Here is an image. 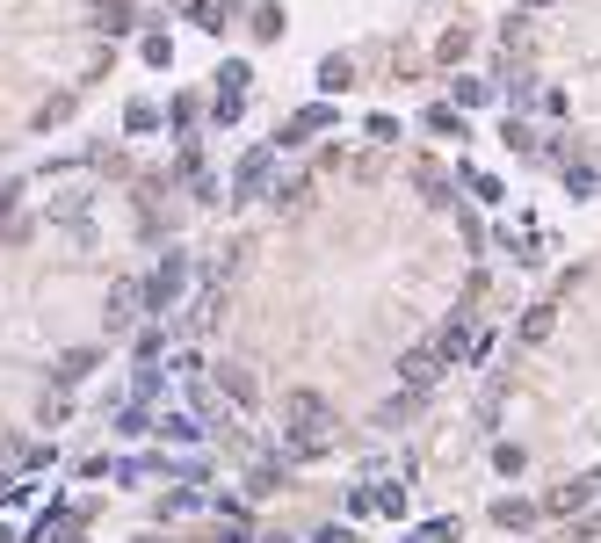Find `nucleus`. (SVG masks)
Masks as SVG:
<instances>
[{
    "instance_id": "nucleus-8",
    "label": "nucleus",
    "mask_w": 601,
    "mask_h": 543,
    "mask_svg": "<svg viewBox=\"0 0 601 543\" xmlns=\"http://www.w3.org/2000/svg\"><path fill=\"white\" fill-rule=\"evenodd\" d=\"M87 15H95L102 37H124L131 29V0H87Z\"/></svg>"
},
{
    "instance_id": "nucleus-15",
    "label": "nucleus",
    "mask_w": 601,
    "mask_h": 543,
    "mask_svg": "<svg viewBox=\"0 0 601 543\" xmlns=\"http://www.w3.org/2000/svg\"><path fill=\"white\" fill-rule=\"evenodd\" d=\"M124 124H131V131H153V124H160V109H153V102H131Z\"/></svg>"
},
{
    "instance_id": "nucleus-18",
    "label": "nucleus",
    "mask_w": 601,
    "mask_h": 543,
    "mask_svg": "<svg viewBox=\"0 0 601 543\" xmlns=\"http://www.w3.org/2000/svg\"><path fill=\"white\" fill-rule=\"evenodd\" d=\"M319 543H355V536L348 529H319Z\"/></svg>"
},
{
    "instance_id": "nucleus-5",
    "label": "nucleus",
    "mask_w": 601,
    "mask_h": 543,
    "mask_svg": "<svg viewBox=\"0 0 601 543\" xmlns=\"http://www.w3.org/2000/svg\"><path fill=\"white\" fill-rule=\"evenodd\" d=\"M182 276H189V261H182V254H167V261H160V276H145V283H138V290H145V305H167V297L182 290Z\"/></svg>"
},
{
    "instance_id": "nucleus-9",
    "label": "nucleus",
    "mask_w": 601,
    "mask_h": 543,
    "mask_svg": "<svg viewBox=\"0 0 601 543\" xmlns=\"http://www.w3.org/2000/svg\"><path fill=\"white\" fill-rule=\"evenodd\" d=\"M268 174H276V153H247V167H239V203L268 189Z\"/></svg>"
},
{
    "instance_id": "nucleus-12",
    "label": "nucleus",
    "mask_w": 601,
    "mask_h": 543,
    "mask_svg": "<svg viewBox=\"0 0 601 543\" xmlns=\"http://www.w3.org/2000/svg\"><path fill=\"white\" fill-rule=\"evenodd\" d=\"M551 334H558V312H551V305H536V312L522 319V341H551Z\"/></svg>"
},
{
    "instance_id": "nucleus-10",
    "label": "nucleus",
    "mask_w": 601,
    "mask_h": 543,
    "mask_svg": "<svg viewBox=\"0 0 601 543\" xmlns=\"http://www.w3.org/2000/svg\"><path fill=\"white\" fill-rule=\"evenodd\" d=\"M218 319H225V297H218V290H203L196 305H189V334H210Z\"/></svg>"
},
{
    "instance_id": "nucleus-1",
    "label": "nucleus",
    "mask_w": 601,
    "mask_h": 543,
    "mask_svg": "<svg viewBox=\"0 0 601 543\" xmlns=\"http://www.w3.org/2000/svg\"><path fill=\"white\" fill-rule=\"evenodd\" d=\"M283 420H290V457H297V464H312L319 442L334 435V413H326L319 391H290V399H283Z\"/></svg>"
},
{
    "instance_id": "nucleus-19",
    "label": "nucleus",
    "mask_w": 601,
    "mask_h": 543,
    "mask_svg": "<svg viewBox=\"0 0 601 543\" xmlns=\"http://www.w3.org/2000/svg\"><path fill=\"white\" fill-rule=\"evenodd\" d=\"M522 8H551V0H522Z\"/></svg>"
},
{
    "instance_id": "nucleus-13",
    "label": "nucleus",
    "mask_w": 601,
    "mask_h": 543,
    "mask_svg": "<svg viewBox=\"0 0 601 543\" xmlns=\"http://www.w3.org/2000/svg\"><path fill=\"white\" fill-rule=\"evenodd\" d=\"M493 515H500V529H536V507L529 500H500Z\"/></svg>"
},
{
    "instance_id": "nucleus-4",
    "label": "nucleus",
    "mask_w": 601,
    "mask_h": 543,
    "mask_svg": "<svg viewBox=\"0 0 601 543\" xmlns=\"http://www.w3.org/2000/svg\"><path fill=\"white\" fill-rule=\"evenodd\" d=\"M442 370H449V355H442V348H413V355L399 362V377H406L413 391H428V384H442Z\"/></svg>"
},
{
    "instance_id": "nucleus-16",
    "label": "nucleus",
    "mask_w": 601,
    "mask_h": 543,
    "mask_svg": "<svg viewBox=\"0 0 601 543\" xmlns=\"http://www.w3.org/2000/svg\"><path fill=\"white\" fill-rule=\"evenodd\" d=\"M218 87H225V95H247V66H239V58H232V66L218 73Z\"/></svg>"
},
{
    "instance_id": "nucleus-2",
    "label": "nucleus",
    "mask_w": 601,
    "mask_h": 543,
    "mask_svg": "<svg viewBox=\"0 0 601 543\" xmlns=\"http://www.w3.org/2000/svg\"><path fill=\"white\" fill-rule=\"evenodd\" d=\"M138 312H145V290H138V283H116L109 305H102V326H109V334H131Z\"/></svg>"
},
{
    "instance_id": "nucleus-3",
    "label": "nucleus",
    "mask_w": 601,
    "mask_h": 543,
    "mask_svg": "<svg viewBox=\"0 0 601 543\" xmlns=\"http://www.w3.org/2000/svg\"><path fill=\"white\" fill-rule=\"evenodd\" d=\"M435 348L457 362V355H478V348H486V334H478V319H471V312H457V319L442 326V341H435Z\"/></svg>"
},
{
    "instance_id": "nucleus-6",
    "label": "nucleus",
    "mask_w": 601,
    "mask_h": 543,
    "mask_svg": "<svg viewBox=\"0 0 601 543\" xmlns=\"http://www.w3.org/2000/svg\"><path fill=\"white\" fill-rule=\"evenodd\" d=\"M594 486H601V478H565V486H558L544 507H551V515H580V507L594 500Z\"/></svg>"
},
{
    "instance_id": "nucleus-11",
    "label": "nucleus",
    "mask_w": 601,
    "mask_h": 543,
    "mask_svg": "<svg viewBox=\"0 0 601 543\" xmlns=\"http://www.w3.org/2000/svg\"><path fill=\"white\" fill-rule=\"evenodd\" d=\"M319 124H334V109H326V102H319V109H305V116H290V124H283V138L297 145V138H312Z\"/></svg>"
},
{
    "instance_id": "nucleus-17",
    "label": "nucleus",
    "mask_w": 601,
    "mask_h": 543,
    "mask_svg": "<svg viewBox=\"0 0 601 543\" xmlns=\"http://www.w3.org/2000/svg\"><path fill=\"white\" fill-rule=\"evenodd\" d=\"M486 95H493V87H486V80H457V102H464V109H478V102H486Z\"/></svg>"
},
{
    "instance_id": "nucleus-7",
    "label": "nucleus",
    "mask_w": 601,
    "mask_h": 543,
    "mask_svg": "<svg viewBox=\"0 0 601 543\" xmlns=\"http://www.w3.org/2000/svg\"><path fill=\"white\" fill-rule=\"evenodd\" d=\"M210 384H218L232 406H254V399H261V391H254V377L239 370V362H218V377H210Z\"/></svg>"
},
{
    "instance_id": "nucleus-14",
    "label": "nucleus",
    "mask_w": 601,
    "mask_h": 543,
    "mask_svg": "<svg viewBox=\"0 0 601 543\" xmlns=\"http://www.w3.org/2000/svg\"><path fill=\"white\" fill-rule=\"evenodd\" d=\"M348 80H355V66H348V58H326V66H319V87H326V95H341Z\"/></svg>"
}]
</instances>
